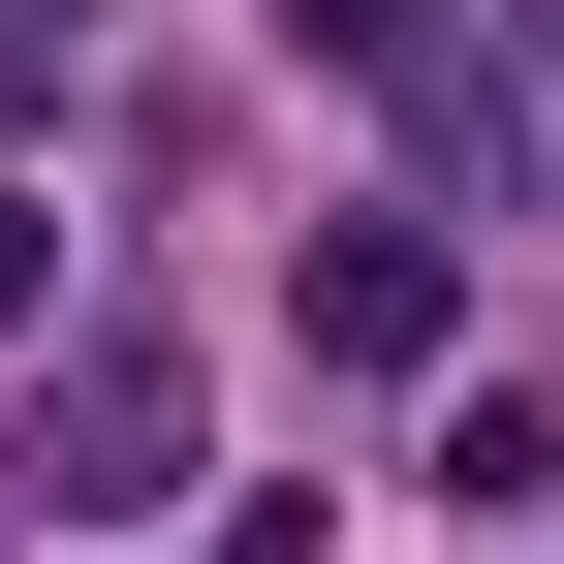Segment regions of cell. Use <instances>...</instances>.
<instances>
[{
  "label": "cell",
  "instance_id": "1",
  "mask_svg": "<svg viewBox=\"0 0 564 564\" xmlns=\"http://www.w3.org/2000/svg\"><path fill=\"white\" fill-rule=\"evenodd\" d=\"M158 470H188V377H158V345H63V408H32V502H63V533H126Z\"/></svg>",
  "mask_w": 564,
  "mask_h": 564
},
{
  "label": "cell",
  "instance_id": "2",
  "mask_svg": "<svg viewBox=\"0 0 564 564\" xmlns=\"http://www.w3.org/2000/svg\"><path fill=\"white\" fill-rule=\"evenodd\" d=\"M440 314H470L440 220H314V377H440Z\"/></svg>",
  "mask_w": 564,
  "mask_h": 564
},
{
  "label": "cell",
  "instance_id": "3",
  "mask_svg": "<svg viewBox=\"0 0 564 564\" xmlns=\"http://www.w3.org/2000/svg\"><path fill=\"white\" fill-rule=\"evenodd\" d=\"M282 63H440V0H282Z\"/></svg>",
  "mask_w": 564,
  "mask_h": 564
},
{
  "label": "cell",
  "instance_id": "4",
  "mask_svg": "<svg viewBox=\"0 0 564 564\" xmlns=\"http://www.w3.org/2000/svg\"><path fill=\"white\" fill-rule=\"evenodd\" d=\"M32 314H63V220H32V188H0V345H32Z\"/></svg>",
  "mask_w": 564,
  "mask_h": 564
},
{
  "label": "cell",
  "instance_id": "5",
  "mask_svg": "<svg viewBox=\"0 0 564 564\" xmlns=\"http://www.w3.org/2000/svg\"><path fill=\"white\" fill-rule=\"evenodd\" d=\"M63 32H95V0H0V63H63Z\"/></svg>",
  "mask_w": 564,
  "mask_h": 564
}]
</instances>
